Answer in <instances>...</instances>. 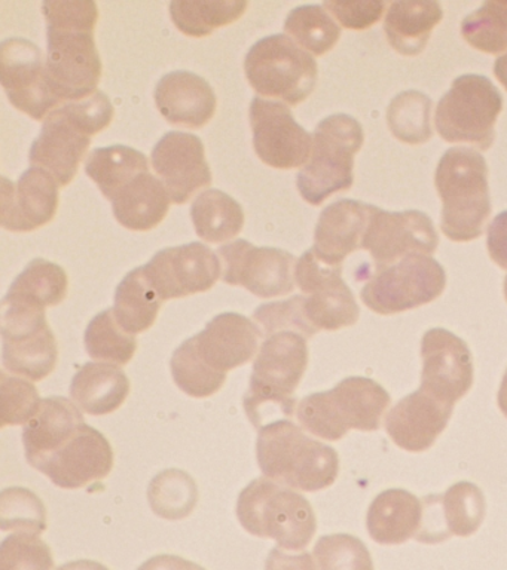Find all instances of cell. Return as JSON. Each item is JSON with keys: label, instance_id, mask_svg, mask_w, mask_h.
Returning a JSON list of instances; mask_svg holds the SVG:
<instances>
[{"label": "cell", "instance_id": "obj_1", "mask_svg": "<svg viewBox=\"0 0 507 570\" xmlns=\"http://www.w3.org/2000/svg\"><path fill=\"white\" fill-rule=\"evenodd\" d=\"M47 73L60 101H79L99 91L101 60L95 39L99 8L91 0H48Z\"/></svg>", "mask_w": 507, "mask_h": 570}, {"label": "cell", "instance_id": "obj_2", "mask_svg": "<svg viewBox=\"0 0 507 570\" xmlns=\"http://www.w3.org/2000/svg\"><path fill=\"white\" fill-rule=\"evenodd\" d=\"M114 115L113 102L101 91L57 107L33 141L30 164L50 173L60 187L68 186L77 177L91 138L109 127Z\"/></svg>", "mask_w": 507, "mask_h": 570}, {"label": "cell", "instance_id": "obj_3", "mask_svg": "<svg viewBox=\"0 0 507 570\" xmlns=\"http://www.w3.org/2000/svg\"><path fill=\"white\" fill-rule=\"evenodd\" d=\"M309 365V346L301 334L283 332L266 337L257 352L244 410L257 431L280 417L296 416L295 391Z\"/></svg>", "mask_w": 507, "mask_h": 570}, {"label": "cell", "instance_id": "obj_4", "mask_svg": "<svg viewBox=\"0 0 507 570\" xmlns=\"http://www.w3.org/2000/svg\"><path fill=\"white\" fill-rule=\"evenodd\" d=\"M256 456L266 479L302 492L331 488L340 472L335 449L311 439L289 419L261 428Z\"/></svg>", "mask_w": 507, "mask_h": 570}, {"label": "cell", "instance_id": "obj_5", "mask_svg": "<svg viewBox=\"0 0 507 570\" xmlns=\"http://www.w3.org/2000/svg\"><path fill=\"white\" fill-rule=\"evenodd\" d=\"M435 183L443 204L440 227L447 238L456 243L479 238L491 214L484 156L470 147H452L440 158Z\"/></svg>", "mask_w": 507, "mask_h": 570}, {"label": "cell", "instance_id": "obj_6", "mask_svg": "<svg viewBox=\"0 0 507 570\" xmlns=\"http://www.w3.org/2000/svg\"><path fill=\"white\" fill-rule=\"evenodd\" d=\"M389 392L376 381L349 377L332 391L315 392L298 403L302 430L338 441L350 430L377 431L390 405Z\"/></svg>", "mask_w": 507, "mask_h": 570}, {"label": "cell", "instance_id": "obj_7", "mask_svg": "<svg viewBox=\"0 0 507 570\" xmlns=\"http://www.w3.org/2000/svg\"><path fill=\"white\" fill-rule=\"evenodd\" d=\"M237 517L253 537L274 539L286 551L304 550L318 530L311 503L266 476L253 480L240 493Z\"/></svg>", "mask_w": 507, "mask_h": 570}, {"label": "cell", "instance_id": "obj_8", "mask_svg": "<svg viewBox=\"0 0 507 570\" xmlns=\"http://www.w3.org/2000/svg\"><path fill=\"white\" fill-rule=\"evenodd\" d=\"M363 127L353 116H328L313 134V151L296 176L298 190L311 205L323 204L354 183V156L362 149Z\"/></svg>", "mask_w": 507, "mask_h": 570}, {"label": "cell", "instance_id": "obj_9", "mask_svg": "<svg viewBox=\"0 0 507 570\" xmlns=\"http://www.w3.org/2000/svg\"><path fill=\"white\" fill-rule=\"evenodd\" d=\"M244 71L260 96L279 98L289 106L305 101L319 78L314 57L286 35L266 36L253 45Z\"/></svg>", "mask_w": 507, "mask_h": 570}, {"label": "cell", "instance_id": "obj_10", "mask_svg": "<svg viewBox=\"0 0 507 570\" xmlns=\"http://www.w3.org/2000/svg\"><path fill=\"white\" fill-rule=\"evenodd\" d=\"M503 110V97L496 85L480 75H462L436 107L435 125L448 142H469L488 150L496 138V122Z\"/></svg>", "mask_w": 507, "mask_h": 570}, {"label": "cell", "instance_id": "obj_11", "mask_svg": "<svg viewBox=\"0 0 507 570\" xmlns=\"http://www.w3.org/2000/svg\"><path fill=\"white\" fill-rule=\"evenodd\" d=\"M447 274L431 256L413 254L393 265L376 267L360 297L380 315L416 309L442 296Z\"/></svg>", "mask_w": 507, "mask_h": 570}, {"label": "cell", "instance_id": "obj_12", "mask_svg": "<svg viewBox=\"0 0 507 570\" xmlns=\"http://www.w3.org/2000/svg\"><path fill=\"white\" fill-rule=\"evenodd\" d=\"M2 342V363L7 372L30 382H41L55 372L59 345L46 309L3 298Z\"/></svg>", "mask_w": 507, "mask_h": 570}, {"label": "cell", "instance_id": "obj_13", "mask_svg": "<svg viewBox=\"0 0 507 570\" xmlns=\"http://www.w3.org/2000/svg\"><path fill=\"white\" fill-rule=\"evenodd\" d=\"M341 274L342 266L329 265L313 248L296 262L295 283L306 294L305 315L318 333L337 332L359 321L358 302Z\"/></svg>", "mask_w": 507, "mask_h": 570}, {"label": "cell", "instance_id": "obj_14", "mask_svg": "<svg viewBox=\"0 0 507 570\" xmlns=\"http://www.w3.org/2000/svg\"><path fill=\"white\" fill-rule=\"evenodd\" d=\"M0 82L11 105L35 120L64 105L52 92L41 49L28 39L12 38L0 45Z\"/></svg>", "mask_w": 507, "mask_h": 570}, {"label": "cell", "instance_id": "obj_15", "mask_svg": "<svg viewBox=\"0 0 507 570\" xmlns=\"http://www.w3.org/2000/svg\"><path fill=\"white\" fill-rule=\"evenodd\" d=\"M222 279L261 298L286 296L295 289L296 258L284 249L255 247L246 239L222 245Z\"/></svg>", "mask_w": 507, "mask_h": 570}, {"label": "cell", "instance_id": "obj_16", "mask_svg": "<svg viewBox=\"0 0 507 570\" xmlns=\"http://www.w3.org/2000/svg\"><path fill=\"white\" fill-rule=\"evenodd\" d=\"M253 147L262 163L277 169L305 167L313 151L310 136L283 102L253 98L251 110Z\"/></svg>", "mask_w": 507, "mask_h": 570}, {"label": "cell", "instance_id": "obj_17", "mask_svg": "<svg viewBox=\"0 0 507 570\" xmlns=\"http://www.w3.org/2000/svg\"><path fill=\"white\" fill-rule=\"evenodd\" d=\"M142 267L164 302L208 292L222 274L220 257L202 243L164 248Z\"/></svg>", "mask_w": 507, "mask_h": 570}, {"label": "cell", "instance_id": "obj_18", "mask_svg": "<svg viewBox=\"0 0 507 570\" xmlns=\"http://www.w3.org/2000/svg\"><path fill=\"white\" fill-rule=\"evenodd\" d=\"M438 245V232L427 214L416 209L390 213L372 205L362 248L371 253L377 267L393 265L413 254L431 256Z\"/></svg>", "mask_w": 507, "mask_h": 570}, {"label": "cell", "instance_id": "obj_19", "mask_svg": "<svg viewBox=\"0 0 507 570\" xmlns=\"http://www.w3.org/2000/svg\"><path fill=\"white\" fill-rule=\"evenodd\" d=\"M421 387L445 404L454 405L474 385L469 346L445 328H431L421 342Z\"/></svg>", "mask_w": 507, "mask_h": 570}, {"label": "cell", "instance_id": "obj_20", "mask_svg": "<svg viewBox=\"0 0 507 570\" xmlns=\"http://www.w3.org/2000/svg\"><path fill=\"white\" fill-rule=\"evenodd\" d=\"M113 468V445L100 431L84 423L38 471L57 488L75 490L106 479Z\"/></svg>", "mask_w": 507, "mask_h": 570}, {"label": "cell", "instance_id": "obj_21", "mask_svg": "<svg viewBox=\"0 0 507 570\" xmlns=\"http://www.w3.org/2000/svg\"><path fill=\"white\" fill-rule=\"evenodd\" d=\"M262 336L264 334L253 321L235 312H226L215 316L203 332L186 342L204 367L226 377L231 370L255 358Z\"/></svg>", "mask_w": 507, "mask_h": 570}, {"label": "cell", "instance_id": "obj_22", "mask_svg": "<svg viewBox=\"0 0 507 570\" xmlns=\"http://www.w3.org/2000/svg\"><path fill=\"white\" fill-rule=\"evenodd\" d=\"M153 167L166 186L173 204H186L199 189L212 185L202 138L172 131L153 150Z\"/></svg>", "mask_w": 507, "mask_h": 570}, {"label": "cell", "instance_id": "obj_23", "mask_svg": "<svg viewBox=\"0 0 507 570\" xmlns=\"http://www.w3.org/2000/svg\"><path fill=\"white\" fill-rule=\"evenodd\" d=\"M59 187L50 173L38 167H30L17 183L2 177L0 223L11 232H32L48 225L59 209Z\"/></svg>", "mask_w": 507, "mask_h": 570}, {"label": "cell", "instance_id": "obj_24", "mask_svg": "<svg viewBox=\"0 0 507 570\" xmlns=\"http://www.w3.org/2000/svg\"><path fill=\"white\" fill-rule=\"evenodd\" d=\"M485 498L478 485L461 481L443 494L422 501V524L417 541L442 542L449 537H470L485 517Z\"/></svg>", "mask_w": 507, "mask_h": 570}, {"label": "cell", "instance_id": "obj_25", "mask_svg": "<svg viewBox=\"0 0 507 570\" xmlns=\"http://www.w3.org/2000/svg\"><path fill=\"white\" fill-rule=\"evenodd\" d=\"M454 405L422 390L404 396L386 417V431L407 452H426L447 428Z\"/></svg>", "mask_w": 507, "mask_h": 570}, {"label": "cell", "instance_id": "obj_26", "mask_svg": "<svg viewBox=\"0 0 507 570\" xmlns=\"http://www.w3.org/2000/svg\"><path fill=\"white\" fill-rule=\"evenodd\" d=\"M371 209V204L353 199L328 205L315 225L313 252L329 265L342 266L349 254L362 248Z\"/></svg>", "mask_w": 507, "mask_h": 570}, {"label": "cell", "instance_id": "obj_27", "mask_svg": "<svg viewBox=\"0 0 507 570\" xmlns=\"http://www.w3.org/2000/svg\"><path fill=\"white\" fill-rule=\"evenodd\" d=\"M159 114L173 125L198 129L216 114V94L211 83L193 71H172L155 88Z\"/></svg>", "mask_w": 507, "mask_h": 570}, {"label": "cell", "instance_id": "obj_28", "mask_svg": "<svg viewBox=\"0 0 507 570\" xmlns=\"http://www.w3.org/2000/svg\"><path fill=\"white\" fill-rule=\"evenodd\" d=\"M84 423L81 409L65 396L42 400L37 416L23 430L26 459L30 465L38 470Z\"/></svg>", "mask_w": 507, "mask_h": 570}, {"label": "cell", "instance_id": "obj_29", "mask_svg": "<svg viewBox=\"0 0 507 570\" xmlns=\"http://www.w3.org/2000/svg\"><path fill=\"white\" fill-rule=\"evenodd\" d=\"M367 523L373 541L399 546L420 533L422 502L407 490H386L369 507Z\"/></svg>", "mask_w": 507, "mask_h": 570}, {"label": "cell", "instance_id": "obj_30", "mask_svg": "<svg viewBox=\"0 0 507 570\" xmlns=\"http://www.w3.org/2000/svg\"><path fill=\"white\" fill-rule=\"evenodd\" d=\"M443 9L433 0H399L389 4L384 31L391 48L404 57L420 56L431 31L442 21Z\"/></svg>", "mask_w": 507, "mask_h": 570}, {"label": "cell", "instance_id": "obj_31", "mask_svg": "<svg viewBox=\"0 0 507 570\" xmlns=\"http://www.w3.org/2000/svg\"><path fill=\"white\" fill-rule=\"evenodd\" d=\"M115 218L130 230H150L166 218L172 199L166 186L149 171L128 181L110 199Z\"/></svg>", "mask_w": 507, "mask_h": 570}, {"label": "cell", "instance_id": "obj_32", "mask_svg": "<svg viewBox=\"0 0 507 570\" xmlns=\"http://www.w3.org/2000/svg\"><path fill=\"white\" fill-rule=\"evenodd\" d=\"M131 383L121 368L113 364L87 363L75 374L70 395L84 413L106 416L126 403Z\"/></svg>", "mask_w": 507, "mask_h": 570}, {"label": "cell", "instance_id": "obj_33", "mask_svg": "<svg viewBox=\"0 0 507 570\" xmlns=\"http://www.w3.org/2000/svg\"><path fill=\"white\" fill-rule=\"evenodd\" d=\"M163 303L140 266L127 274L118 285L114 312L119 325L136 336L153 327Z\"/></svg>", "mask_w": 507, "mask_h": 570}, {"label": "cell", "instance_id": "obj_34", "mask_svg": "<svg viewBox=\"0 0 507 570\" xmlns=\"http://www.w3.org/2000/svg\"><path fill=\"white\" fill-rule=\"evenodd\" d=\"M195 232L211 244L226 243L235 238L244 226L242 205L224 191H203L191 207Z\"/></svg>", "mask_w": 507, "mask_h": 570}, {"label": "cell", "instance_id": "obj_35", "mask_svg": "<svg viewBox=\"0 0 507 570\" xmlns=\"http://www.w3.org/2000/svg\"><path fill=\"white\" fill-rule=\"evenodd\" d=\"M68 288L69 278L64 267L43 258H35L17 276L3 298L47 311V307L60 305L65 301Z\"/></svg>", "mask_w": 507, "mask_h": 570}, {"label": "cell", "instance_id": "obj_36", "mask_svg": "<svg viewBox=\"0 0 507 570\" xmlns=\"http://www.w3.org/2000/svg\"><path fill=\"white\" fill-rule=\"evenodd\" d=\"M149 171L148 158L131 147L117 145L92 150L86 163L87 176L109 200L128 181Z\"/></svg>", "mask_w": 507, "mask_h": 570}, {"label": "cell", "instance_id": "obj_37", "mask_svg": "<svg viewBox=\"0 0 507 570\" xmlns=\"http://www.w3.org/2000/svg\"><path fill=\"white\" fill-rule=\"evenodd\" d=\"M247 8L246 0H173L170 16L182 33L206 38L216 29L240 20Z\"/></svg>", "mask_w": 507, "mask_h": 570}, {"label": "cell", "instance_id": "obj_38", "mask_svg": "<svg viewBox=\"0 0 507 570\" xmlns=\"http://www.w3.org/2000/svg\"><path fill=\"white\" fill-rule=\"evenodd\" d=\"M431 109L433 101L425 92L409 89L398 94L387 107V124L391 134L404 145H425L433 137Z\"/></svg>", "mask_w": 507, "mask_h": 570}, {"label": "cell", "instance_id": "obj_39", "mask_svg": "<svg viewBox=\"0 0 507 570\" xmlns=\"http://www.w3.org/2000/svg\"><path fill=\"white\" fill-rule=\"evenodd\" d=\"M198 498L197 483L193 476L177 468L159 472L148 488L149 505L164 520L186 519L193 514Z\"/></svg>", "mask_w": 507, "mask_h": 570}, {"label": "cell", "instance_id": "obj_40", "mask_svg": "<svg viewBox=\"0 0 507 570\" xmlns=\"http://www.w3.org/2000/svg\"><path fill=\"white\" fill-rule=\"evenodd\" d=\"M284 31L293 42L315 57L332 51L341 38L340 26L320 4H304L289 12Z\"/></svg>", "mask_w": 507, "mask_h": 570}, {"label": "cell", "instance_id": "obj_41", "mask_svg": "<svg viewBox=\"0 0 507 570\" xmlns=\"http://www.w3.org/2000/svg\"><path fill=\"white\" fill-rule=\"evenodd\" d=\"M86 350L92 360L124 367L133 360L137 351L135 334L127 333L119 325L114 309L100 312L88 324L84 336Z\"/></svg>", "mask_w": 507, "mask_h": 570}, {"label": "cell", "instance_id": "obj_42", "mask_svg": "<svg viewBox=\"0 0 507 570\" xmlns=\"http://www.w3.org/2000/svg\"><path fill=\"white\" fill-rule=\"evenodd\" d=\"M461 36L471 48L507 52V0H488L461 22Z\"/></svg>", "mask_w": 507, "mask_h": 570}, {"label": "cell", "instance_id": "obj_43", "mask_svg": "<svg viewBox=\"0 0 507 570\" xmlns=\"http://www.w3.org/2000/svg\"><path fill=\"white\" fill-rule=\"evenodd\" d=\"M0 528L42 533L48 528L47 508L41 498L26 488H7L0 493Z\"/></svg>", "mask_w": 507, "mask_h": 570}, {"label": "cell", "instance_id": "obj_44", "mask_svg": "<svg viewBox=\"0 0 507 570\" xmlns=\"http://www.w3.org/2000/svg\"><path fill=\"white\" fill-rule=\"evenodd\" d=\"M314 560L319 570H373L371 552L353 534L320 538L314 547Z\"/></svg>", "mask_w": 507, "mask_h": 570}, {"label": "cell", "instance_id": "obj_45", "mask_svg": "<svg viewBox=\"0 0 507 570\" xmlns=\"http://www.w3.org/2000/svg\"><path fill=\"white\" fill-rule=\"evenodd\" d=\"M42 400L32 382L10 376L7 370L0 373V426L28 425L39 409Z\"/></svg>", "mask_w": 507, "mask_h": 570}, {"label": "cell", "instance_id": "obj_46", "mask_svg": "<svg viewBox=\"0 0 507 570\" xmlns=\"http://www.w3.org/2000/svg\"><path fill=\"white\" fill-rule=\"evenodd\" d=\"M173 381L186 395L194 399H207L215 395L225 385L226 377L217 376L204 367L188 342L182 343L172 356Z\"/></svg>", "mask_w": 507, "mask_h": 570}, {"label": "cell", "instance_id": "obj_47", "mask_svg": "<svg viewBox=\"0 0 507 570\" xmlns=\"http://www.w3.org/2000/svg\"><path fill=\"white\" fill-rule=\"evenodd\" d=\"M304 302L305 296H293L287 301L266 303L257 307L253 314V321L261 325V332L265 337L292 332L301 334L309 341L318 332L306 318Z\"/></svg>", "mask_w": 507, "mask_h": 570}, {"label": "cell", "instance_id": "obj_48", "mask_svg": "<svg viewBox=\"0 0 507 570\" xmlns=\"http://www.w3.org/2000/svg\"><path fill=\"white\" fill-rule=\"evenodd\" d=\"M51 548L37 533L17 532L3 539L0 570H52Z\"/></svg>", "mask_w": 507, "mask_h": 570}, {"label": "cell", "instance_id": "obj_49", "mask_svg": "<svg viewBox=\"0 0 507 570\" xmlns=\"http://www.w3.org/2000/svg\"><path fill=\"white\" fill-rule=\"evenodd\" d=\"M323 8L345 29L367 30L381 20L387 4L381 0H326Z\"/></svg>", "mask_w": 507, "mask_h": 570}, {"label": "cell", "instance_id": "obj_50", "mask_svg": "<svg viewBox=\"0 0 507 570\" xmlns=\"http://www.w3.org/2000/svg\"><path fill=\"white\" fill-rule=\"evenodd\" d=\"M487 245L491 261L507 271V212L498 214L489 225Z\"/></svg>", "mask_w": 507, "mask_h": 570}, {"label": "cell", "instance_id": "obj_51", "mask_svg": "<svg viewBox=\"0 0 507 570\" xmlns=\"http://www.w3.org/2000/svg\"><path fill=\"white\" fill-rule=\"evenodd\" d=\"M265 570H318L309 552L289 554L282 548H274L266 559Z\"/></svg>", "mask_w": 507, "mask_h": 570}, {"label": "cell", "instance_id": "obj_52", "mask_svg": "<svg viewBox=\"0 0 507 570\" xmlns=\"http://www.w3.org/2000/svg\"><path fill=\"white\" fill-rule=\"evenodd\" d=\"M137 570H206L203 566L194 563L179 556L162 554L145 561Z\"/></svg>", "mask_w": 507, "mask_h": 570}, {"label": "cell", "instance_id": "obj_53", "mask_svg": "<svg viewBox=\"0 0 507 570\" xmlns=\"http://www.w3.org/2000/svg\"><path fill=\"white\" fill-rule=\"evenodd\" d=\"M57 570H110L106 568V566L101 563H97V561L92 560H77L70 561V563H66L60 566Z\"/></svg>", "mask_w": 507, "mask_h": 570}, {"label": "cell", "instance_id": "obj_54", "mask_svg": "<svg viewBox=\"0 0 507 570\" xmlns=\"http://www.w3.org/2000/svg\"><path fill=\"white\" fill-rule=\"evenodd\" d=\"M494 75H496L498 82H500L507 91V52L497 58L496 65H494Z\"/></svg>", "mask_w": 507, "mask_h": 570}, {"label": "cell", "instance_id": "obj_55", "mask_svg": "<svg viewBox=\"0 0 507 570\" xmlns=\"http://www.w3.org/2000/svg\"><path fill=\"white\" fill-rule=\"evenodd\" d=\"M498 405H500L503 414L507 417V370L505 376H503L500 391H498Z\"/></svg>", "mask_w": 507, "mask_h": 570}, {"label": "cell", "instance_id": "obj_56", "mask_svg": "<svg viewBox=\"0 0 507 570\" xmlns=\"http://www.w3.org/2000/svg\"><path fill=\"white\" fill-rule=\"evenodd\" d=\"M505 297H506V302H507V276L505 278Z\"/></svg>", "mask_w": 507, "mask_h": 570}]
</instances>
